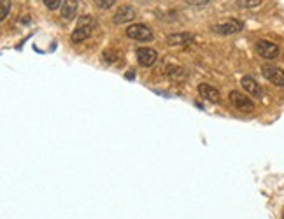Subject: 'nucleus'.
Returning <instances> with one entry per match:
<instances>
[{
    "instance_id": "f257e3e1",
    "label": "nucleus",
    "mask_w": 284,
    "mask_h": 219,
    "mask_svg": "<svg viewBox=\"0 0 284 219\" xmlns=\"http://www.w3.org/2000/svg\"><path fill=\"white\" fill-rule=\"evenodd\" d=\"M93 27H95L93 18L81 16V18H79V21H78V27H76V30L72 32V42H83V41H86V39L92 35Z\"/></svg>"
},
{
    "instance_id": "f03ea898",
    "label": "nucleus",
    "mask_w": 284,
    "mask_h": 219,
    "mask_svg": "<svg viewBox=\"0 0 284 219\" xmlns=\"http://www.w3.org/2000/svg\"><path fill=\"white\" fill-rule=\"evenodd\" d=\"M126 35H128L130 39H135V41H139V42H148L153 39L151 28H148L142 23H135V25H132V27L126 28Z\"/></svg>"
},
{
    "instance_id": "7ed1b4c3",
    "label": "nucleus",
    "mask_w": 284,
    "mask_h": 219,
    "mask_svg": "<svg viewBox=\"0 0 284 219\" xmlns=\"http://www.w3.org/2000/svg\"><path fill=\"white\" fill-rule=\"evenodd\" d=\"M230 100H232V103H234V107L242 111V113H253L254 103L251 102V98H247V96L242 95L240 91H232Z\"/></svg>"
},
{
    "instance_id": "20e7f679",
    "label": "nucleus",
    "mask_w": 284,
    "mask_h": 219,
    "mask_svg": "<svg viewBox=\"0 0 284 219\" xmlns=\"http://www.w3.org/2000/svg\"><path fill=\"white\" fill-rule=\"evenodd\" d=\"M256 51H258V55L265 60H274L279 56V48L275 44H272V42H268V41H258Z\"/></svg>"
},
{
    "instance_id": "39448f33",
    "label": "nucleus",
    "mask_w": 284,
    "mask_h": 219,
    "mask_svg": "<svg viewBox=\"0 0 284 219\" xmlns=\"http://www.w3.org/2000/svg\"><path fill=\"white\" fill-rule=\"evenodd\" d=\"M242 28H244V25L240 23V21L228 20V21H225V23L216 25V27H214V32H216V34H221V35H232V34H239Z\"/></svg>"
},
{
    "instance_id": "423d86ee",
    "label": "nucleus",
    "mask_w": 284,
    "mask_h": 219,
    "mask_svg": "<svg viewBox=\"0 0 284 219\" xmlns=\"http://www.w3.org/2000/svg\"><path fill=\"white\" fill-rule=\"evenodd\" d=\"M156 58H158V55H156L155 49H151V48H139L137 49V60H139V63L142 67L155 65Z\"/></svg>"
},
{
    "instance_id": "0eeeda50",
    "label": "nucleus",
    "mask_w": 284,
    "mask_h": 219,
    "mask_svg": "<svg viewBox=\"0 0 284 219\" xmlns=\"http://www.w3.org/2000/svg\"><path fill=\"white\" fill-rule=\"evenodd\" d=\"M263 75L272 84L284 86V70H281L279 67H263Z\"/></svg>"
},
{
    "instance_id": "6e6552de",
    "label": "nucleus",
    "mask_w": 284,
    "mask_h": 219,
    "mask_svg": "<svg viewBox=\"0 0 284 219\" xmlns=\"http://www.w3.org/2000/svg\"><path fill=\"white\" fill-rule=\"evenodd\" d=\"M135 18V9L132 6H121L114 14V23H128Z\"/></svg>"
},
{
    "instance_id": "1a4fd4ad",
    "label": "nucleus",
    "mask_w": 284,
    "mask_h": 219,
    "mask_svg": "<svg viewBox=\"0 0 284 219\" xmlns=\"http://www.w3.org/2000/svg\"><path fill=\"white\" fill-rule=\"evenodd\" d=\"M198 93H200V96H202V98L209 100V102H212V103L220 102V91H218L214 86H210V84H200L198 86Z\"/></svg>"
},
{
    "instance_id": "9d476101",
    "label": "nucleus",
    "mask_w": 284,
    "mask_h": 219,
    "mask_svg": "<svg viewBox=\"0 0 284 219\" xmlns=\"http://www.w3.org/2000/svg\"><path fill=\"white\" fill-rule=\"evenodd\" d=\"M78 13V0H63L61 4V18L65 21L72 20Z\"/></svg>"
},
{
    "instance_id": "9b49d317",
    "label": "nucleus",
    "mask_w": 284,
    "mask_h": 219,
    "mask_svg": "<svg viewBox=\"0 0 284 219\" xmlns=\"http://www.w3.org/2000/svg\"><path fill=\"white\" fill-rule=\"evenodd\" d=\"M242 86L251 96H261V86L253 77H242Z\"/></svg>"
},
{
    "instance_id": "f8f14e48",
    "label": "nucleus",
    "mask_w": 284,
    "mask_h": 219,
    "mask_svg": "<svg viewBox=\"0 0 284 219\" xmlns=\"http://www.w3.org/2000/svg\"><path fill=\"white\" fill-rule=\"evenodd\" d=\"M193 41V37L189 34H172L167 37V42L170 46H186Z\"/></svg>"
},
{
    "instance_id": "ddd939ff",
    "label": "nucleus",
    "mask_w": 284,
    "mask_h": 219,
    "mask_svg": "<svg viewBox=\"0 0 284 219\" xmlns=\"http://www.w3.org/2000/svg\"><path fill=\"white\" fill-rule=\"evenodd\" d=\"M167 75H169L172 81L181 82V81H184V79H186V70H184L183 67L170 65V67H167Z\"/></svg>"
},
{
    "instance_id": "4468645a",
    "label": "nucleus",
    "mask_w": 284,
    "mask_h": 219,
    "mask_svg": "<svg viewBox=\"0 0 284 219\" xmlns=\"http://www.w3.org/2000/svg\"><path fill=\"white\" fill-rule=\"evenodd\" d=\"M237 4H239L240 7H244V9H253V7L260 6L261 0H237Z\"/></svg>"
},
{
    "instance_id": "2eb2a0df",
    "label": "nucleus",
    "mask_w": 284,
    "mask_h": 219,
    "mask_svg": "<svg viewBox=\"0 0 284 219\" xmlns=\"http://www.w3.org/2000/svg\"><path fill=\"white\" fill-rule=\"evenodd\" d=\"M0 4H2V9H0V20H6L7 14H9V9H11V2L9 0H0Z\"/></svg>"
},
{
    "instance_id": "dca6fc26",
    "label": "nucleus",
    "mask_w": 284,
    "mask_h": 219,
    "mask_svg": "<svg viewBox=\"0 0 284 219\" xmlns=\"http://www.w3.org/2000/svg\"><path fill=\"white\" fill-rule=\"evenodd\" d=\"M61 0H44V6L47 7L49 11H54V9H58V7L61 6Z\"/></svg>"
},
{
    "instance_id": "f3484780",
    "label": "nucleus",
    "mask_w": 284,
    "mask_h": 219,
    "mask_svg": "<svg viewBox=\"0 0 284 219\" xmlns=\"http://www.w3.org/2000/svg\"><path fill=\"white\" fill-rule=\"evenodd\" d=\"M116 0H95V4H97L100 9H109V7L114 6Z\"/></svg>"
},
{
    "instance_id": "a211bd4d",
    "label": "nucleus",
    "mask_w": 284,
    "mask_h": 219,
    "mask_svg": "<svg viewBox=\"0 0 284 219\" xmlns=\"http://www.w3.org/2000/svg\"><path fill=\"white\" fill-rule=\"evenodd\" d=\"M186 2L191 6H205V4H209V0H186Z\"/></svg>"
},
{
    "instance_id": "6ab92c4d",
    "label": "nucleus",
    "mask_w": 284,
    "mask_h": 219,
    "mask_svg": "<svg viewBox=\"0 0 284 219\" xmlns=\"http://www.w3.org/2000/svg\"><path fill=\"white\" fill-rule=\"evenodd\" d=\"M282 219H284V217H282Z\"/></svg>"
}]
</instances>
